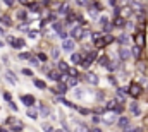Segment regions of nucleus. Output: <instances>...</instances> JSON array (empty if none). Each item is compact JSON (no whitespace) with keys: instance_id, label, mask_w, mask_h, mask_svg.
<instances>
[{"instance_id":"obj_1","label":"nucleus","mask_w":148,"mask_h":132,"mask_svg":"<svg viewBox=\"0 0 148 132\" xmlns=\"http://www.w3.org/2000/svg\"><path fill=\"white\" fill-rule=\"evenodd\" d=\"M88 34H90V31L83 29V26H74L72 31H71V36H72V38H78V40H83V38L88 36Z\"/></svg>"},{"instance_id":"obj_2","label":"nucleus","mask_w":148,"mask_h":132,"mask_svg":"<svg viewBox=\"0 0 148 132\" xmlns=\"http://www.w3.org/2000/svg\"><path fill=\"white\" fill-rule=\"evenodd\" d=\"M129 94H131L133 98H138V96L141 94V86H140L138 82H131V84H129Z\"/></svg>"},{"instance_id":"obj_3","label":"nucleus","mask_w":148,"mask_h":132,"mask_svg":"<svg viewBox=\"0 0 148 132\" xmlns=\"http://www.w3.org/2000/svg\"><path fill=\"white\" fill-rule=\"evenodd\" d=\"M47 77H48L50 81H57V82H62V79H64V76H62L59 70H48Z\"/></svg>"},{"instance_id":"obj_4","label":"nucleus","mask_w":148,"mask_h":132,"mask_svg":"<svg viewBox=\"0 0 148 132\" xmlns=\"http://www.w3.org/2000/svg\"><path fill=\"white\" fill-rule=\"evenodd\" d=\"M21 101H22L26 107H29V108L34 105V98H33L31 94H22V96H21Z\"/></svg>"},{"instance_id":"obj_5","label":"nucleus","mask_w":148,"mask_h":132,"mask_svg":"<svg viewBox=\"0 0 148 132\" xmlns=\"http://www.w3.org/2000/svg\"><path fill=\"white\" fill-rule=\"evenodd\" d=\"M126 93H129L128 89H124V88H119L117 91H116V96H117V100L121 101V103H124L126 101Z\"/></svg>"},{"instance_id":"obj_6","label":"nucleus","mask_w":148,"mask_h":132,"mask_svg":"<svg viewBox=\"0 0 148 132\" xmlns=\"http://www.w3.org/2000/svg\"><path fill=\"white\" fill-rule=\"evenodd\" d=\"M131 55H133V53H131V50H128V48H121V50H119V57H121V60H129Z\"/></svg>"},{"instance_id":"obj_7","label":"nucleus","mask_w":148,"mask_h":132,"mask_svg":"<svg viewBox=\"0 0 148 132\" xmlns=\"http://www.w3.org/2000/svg\"><path fill=\"white\" fill-rule=\"evenodd\" d=\"M84 79H86L90 84H98V76H97V74H93V72H88V74L84 76Z\"/></svg>"},{"instance_id":"obj_8","label":"nucleus","mask_w":148,"mask_h":132,"mask_svg":"<svg viewBox=\"0 0 148 132\" xmlns=\"http://www.w3.org/2000/svg\"><path fill=\"white\" fill-rule=\"evenodd\" d=\"M129 110H131V113L133 115H141V110H140V107H138V103L136 101H133V103H129Z\"/></svg>"},{"instance_id":"obj_9","label":"nucleus","mask_w":148,"mask_h":132,"mask_svg":"<svg viewBox=\"0 0 148 132\" xmlns=\"http://www.w3.org/2000/svg\"><path fill=\"white\" fill-rule=\"evenodd\" d=\"M74 48V41L72 40H66L64 43H62V50H66V52H71Z\"/></svg>"},{"instance_id":"obj_10","label":"nucleus","mask_w":148,"mask_h":132,"mask_svg":"<svg viewBox=\"0 0 148 132\" xmlns=\"http://www.w3.org/2000/svg\"><path fill=\"white\" fill-rule=\"evenodd\" d=\"M117 125L122 127V129H128V127H129V119H128V117H121V119L117 120Z\"/></svg>"},{"instance_id":"obj_11","label":"nucleus","mask_w":148,"mask_h":132,"mask_svg":"<svg viewBox=\"0 0 148 132\" xmlns=\"http://www.w3.org/2000/svg\"><path fill=\"white\" fill-rule=\"evenodd\" d=\"M72 129H74V132H90L83 124H79V122H74L72 124Z\"/></svg>"},{"instance_id":"obj_12","label":"nucleus","mask_w":148,"mask_h":132,"mask_svg":"<svg viewBox=\"0 0 148 132\" xmlns=\"http://www.w3.org/2000/svg\"><path fill=\"white\" fill-rule=\"evenodd\" d=\"M55 93H59V94H66V93H67V84H66V82H59Z\"/></svg>"},{"instance_id":"obj_13","label":"nucleus","mask_w":148,"mask_h":132,"mask_svg":"<svg viewBox=\"0 0 148 132\" xmlns=\"http://www.w3.org/2000/svg\"><path fill=\"white\" fill-rule=\"evenodd\" d=\"M134 41H136V46H143L145 45V36L143 34H134Z\"/></svg>"},{"instance_id":"obj_14","label":"nucleus","mask_w":148,"mask_h":132,"mask_svg":"<svg viewBox=\"0 0 148 132\" xmlns=\"http://www.w3.org/2000/svg\"><path fill=\"white\" fill-rule=\"evenodd\" d=\"M98 64H100L102 67H109L110 60H109V57H107V55H102V57H98Z\"/></svg>"},{"instance_id":"obj_15","label":"nucleus","mask_w":148,"mask_h":132,"mask_svg":"<svg viewBox=\"0 0 148 132\" xmlns=\"http://www.w3.org/2000/svg\"><path fill=\"white\" fill-rule=\"evenodd\" d=\"M57 69H59V72H66V74L69 72L67 64H66V62H62V60H60V62H57Z\"/></svg>"},{"instance_id":"obj_16","label":"nucleus","mask_w":148,"mask_h":132,"mask_svg":"<svg viewBox=\"0 0 148 132\" xmlns=\"http://www.w3.org/2000/svg\"><path fill=\"white\" fill-rule=\"evenodd\" d=\"M71 62H72V64H83V57H81L79 53H72V55H71Z\"/></svg>"},{"instance_id":"obj_17","label":"nucleus","mask_w":148,"mask_h":132,"mask_svg":"<svg viewBox=\"0 0 148 132\" xmlns=\"http://www.w3.org/2000/svg\"><path fill=\"white\" fill-rule=\"evenodd\" d=\"M117 41H119L121 45H129V36H128V34H121V36L117 38Z\"/></svg>"},{"instance_id":"obj_18","label":"nucleus","mask_w":148,"mask_h":132,"mask_svg":"<svg viewBox=\"0 0 148 132\" xmlns=\"http://www.w3.org/2000/svg\"><path fill=\"white\" fill-rule=\"evenodd\" d=\"M103 120H105V124H112L114 120H116V113L112 112V113H107L105 117H103Z\"/></svg>"},{"instance_id":"obj_19","label":"nucleus","mask_w":148,"mask_h":132,"mask_svg":"<svg viewBox=\"0 0 148 132\" xmlns=\"http://www.w3.org/2000/svg\"><path fill=\"white\" fill-rule=\"evenodd\" d=\"M126 22H128V21H126L124 17H117V19L114 21V26H117V27H122V26H124Z\"/></svg>"},{"instance_id":"obj_20","label":"nucleus","mask_w":148,"mask_h":132,"mask_svg":"<svg viewBox=\"0 0 148 132\" xmlns=\"http://www.w3.org/2000/svg\"><path fill=\"white\" fill-rule=\"evenodd\" d=\"M131 53H133V57H136V58H140V55H141V48L134 45V46L131 48Z\"/></svg>"},{"instance_id":"obj_21","label":"nucleus","mask_w":148,"mask_h":132,"mask_svg":"<svg viewBox=\"0 0 148 132\" xmlns=\"http://www.w3.org/2000/svg\"><path fill=\"white\" fill-rule=\"evenodd\" d=\"M107 69H109L110 72H114V70H117V69H119V62H117V60H116V62H110Z\"/></svg>"},{"instance_id":"obj_22","label":"nucleus","mask_w":148,"mask_h":132,"mask_svg":"<svg viewBox=\"0 0 148 132\" xmlns=\"http://www.w3.org/2000/svg\"><path fill=\"white\" fill-rule=\"evenodd\" d=\"M26 113H28V117H29V119H33V120L38 117V113H36V110H34V108H28V112H26Z\"/></svg>"},{"instance_id":"obj_23","label":"nucleus","mask_w":148,"mask_h":132,"mask_svg":"<svg viewBox=\"0 0 148 132\" xmlns=\"http://www.w3.org/2000/svg\"><path fill=\"white\" fill-rule=\"evenodd\" d=\"M71 10H69V7L66 5V3H62L60 7H59V14H69Z\"/></svg>"},{"instance_id":"obj_24","label":"nucleus","mask_w":148,"mask_h":132,"mask_svg":"<svg viewBox=\"0 0 148 132\" xmlns=\"http://www.w3.org/2000/svg\"><path fill=\"white\" fill-rule=\"evenodd\" d=\"M33 82H34V86H36V88H40V89H45V88H47V84H45L43 81H40V79H34Z\"/></svg>"},{"instance_id":"obj_25","label":"nucleus","mask_w":148,"mask_h":132,"mask_svg":"<svg viewBox=\"0 0 148 132\" xmlns=\"http://www.w3.org/2000/svg\"><path fill=\"white\" fill-rule=\"evenodd\" d=\"M17 17H19L21 21H24V22H26V10H24V9H21V10L17 12ZM26 24H28V22H26Z\"/></svg>"},{"instance_id":"obj_26","label":"nucleus","mask_w":148,"mask_h":132,"mask_svg":"<svg viewBox=\"0 0 148 132\" xmlns=\"http://www.w3.org/2000/svg\"><path fill=\"white\" fill-rule=\"evenodd\" d=\"M74 96H76L78 100H83V98H84V93H83V89H74Z\"/></svg>"},{"instance_id":"obj_27","label":"nucleus","mask_w":148,"mask_h":132,"mask_svg":"<svg viewBox=\"0 0 148 132\" xmlns=\"http://www.w3.org/2000/svg\"><path fill=\"white\" fill-rule=\"evenodd\" d=\"M21 131H22V124L21 122H17V124L12 125V132H21Z\"/></svg>"},{"instance_id":"obj_28","label":"nucleus","mask_w":148,"mask_h":132,"mask_svg":"<svg viewBox=\"0 0 148 132\" xmlns=\"http://www.w3.org/2000/svg\"><path fill=\"white\" fill-rule=\"evenodd\" d=\"M47 21L55 24V22H57V14H48V15H47Z\"/></svg>"},{"instance_id":"obj_29","label":"nucleus","mask_w":148,"mask_h":132,"mask_svg":"<svg viewBox=\"0 0 148 132\" xmlns=\"http://www.w3.org/2000/svg\"><path fill=\"white\" fill-rule=\"evenodd\" d=\"M7 81H9L10 84H16V79H14V74H12L10 70H7Z\"/></svg>"},{"instance_id":"obj_30","label":"nucleus","mask_w":148,"mask_h":132,"mask_svg":"<svg viewBox=\"0 0 148 132\" xmlns=\"http://www.w3.org/2000/svg\"><path fill=\"white\" fill-rule=\"evenodd\" d=\"M60 103H62V105H66V107H69V108H76V105H74V103H71V101H67V100H64V98H60Z\"/></svg>"},{"instance_id":"obj_31","label":"nucleus","mask_w":148,"mask_h":132,"mask_svg":"<svg viewBox=\"0 0 148 132\" xmlns=\"http://www.w3.org/2000/svg\"><path fill=\"white\" fill-rule=\"evenodd\" d=\"M98 21H100V24H102L103 27H105V26H109V19H107V15H102Z\"/></svg>"},{"instance_id":"obj_32","label":"nucleus","mask_w":148,"mask_h":132,"mask_svg":"<svg viewBox=\"0 0 148 132\" xmlns=\"http://www.w3.org/2000/svg\"><path fill=\"white\" fill-rule=\"evenodd\" d=\"M22 46H24V40H22V38L16 40V45H14V48H22Z\"/></svg>"},{"instance_id":"obj_33","label":"nucleus","mask_w":148,"mask_h":132,"mask_svg":"<svg viewBox=\"0 0 148 132\" xmlns=\"http://www.w3.org/2000/svg\"><path fill=\"white\" fill-rule=\"evenodd\" d=\"M19 58H21V60H28V58L31 60V53H28V52H24V53H19Z\"/></svg>"},{"instance_id":"obj_34","label":"nucleus","mask_w":148,"mask_h":132,"mask_svg":"<svg viewBox=\"0 0 148 132\" xmlns=\"http://www.w3.org/2000/svg\"><path fill=\"white\" fill-rule=\"evenodd\" d=\"M62 27H64V24H60V22H55V24H53V29H55L57 33H60V31H64Z\"/></svg>"},{"instance_id":"obj_35","label":"nucleus","mask_w":148,"mask_h":132,"mask_svg":"<svg viewBox=\"0 0 148 132\" xmlns=\"http://www.w3.org/2000/svg\"><path fill=\"white\" fill-rule=\"evenodd\" d=\"M112 41H114V36H110V34H107V36L103 38V43H105V45H110Z\"/></svg>"},{"instance_id":"obj_36","label":"nucleus","mask_w":148,"mask_h":132,"mask_svg":"<svg viewBox=\"0 0 148 132\" xmlns=\"http://www.w3.org/2000/svg\"><path fill=\"white\" fill-rule=\"evenodd\" d=\"M67 74L71 76V79H76V77H78V70H76V69H69Z\"/></svg>"},{"instance_id":"obj_37","label":"nucleus","mask_w":148,"mask_h":132,"mask_svg":"<svg viewBox=\"0 0 148 132\" xmlns=\"http://www.w3.org/2000/svg\"><path fill=\"white\" fill-rule=\"evenodd\" d=\"M95 57H97V52H95V50H91V52H90V55L86 57V60H90V62H93V58H95Z\"/></svg>"},{"instance_id":"obj_38","label":"nucleus","mask_w":148,"mask_h":132,"mask_svg":"<svg viewBox=\"0 0 148 132\" xmlns=\"http://www.w3.org/2000/svg\"><path fill=\"white\" fill-rule=\"evenodd\" d=\"M122 110H124V107H122V105H117V107L114 108V113L119 115V113H122Z\"/></svg>"},{"instance_id":"obj_39","label":"nucleus","mask_w":148,"mask_h":132,"mask_svg":"<svg viewBox=\"0 0 148 132\" xmlns=\"http://www.w3.org/2000/svg\"><path fill=\"white\" fill-rule=\"evenodd\" d=\"M40 112H41V115H43V117H47V115L50 113V110H48L47 107H41V108H40Z\"/></svg>"},{"instance_id":"obj_40","label":"nucleus","mask_w":148,"mask_h":132,"mask_svg":"<svg viewBox=\"0 0 148 132\" xmlns=\"http://www.w3.org/2000/svg\"><path fill=\"white\" fill-rule=\"evenodd\" d=\"M43 131H45V132H55L53 129H52V125H50V124H43Z\"/></svg>"},{"instance_id":"obj_41","label":"nucleus","mask_w":148,"mask_h":132,"mask_svg":"<svg viewBox=\"0 0 148 132\" xmlns=\"http://www.w3.org/2000/svg\"><path fill=\"white\" fill-rule=\"evenodd\" d=\"M0 22H2V24H5V26H10V19H9V17H2V19H0Z\"/></svg>"},{"instance_id":"obj_42","label":"nucleus","mask_w":148,"mask_h":132,"mask_svg":"<svg viewBox=\"0 0 148 132\" xmlns=\"http://www.w3.org/2000/svg\"><path fill=\"white\" fill-rule=\"evenodd\" d=\"M114 15H116V17H121V7H119V5L114 9Z\"/></svg>"},{"instance_id":"obj_43","label":"nucleus","mask_w":148,"mask_h":132,"mask_svg":"<svg viewBox=\"0 0 148 132\" xmlns=\"http://www.w3.org/2000/svg\"><path fill=\"white\" fill-rule=\"evenodd\" d=\"M59 38H62V40L66 41V40H67V33H66V31H60V33H59Z\"/></svg>"},{"instance_id":"obj_44","label":"nucleus","mask_w":148,"mask_h":132,"mask_svg":"<svg viewBox=\"0 0 148 132\" xmlns=\"http://www.w3.org/2000/svg\"><path fill=\"white\" fill-rule=\"evenodd\" d=\"M38 60L45 62V60H47V55H45V53H38Z\"/></svg>"},{"instance_id":"obj_45","label":"nucleus","mask_w":148,"mask_h":132,"mask_svg":"<svg viewBox=\"0 0 148 132\" xmlns=\"http://www.w3.org/2000/svg\"><path fill=\"white\" fill-rule=\"evenodd\" d=\"M29 64H31V65H38V58H36V57H31Z\"/></svg>"},{"instance_id":"obj_46","label":"nucleus","mask_w":148,"mask_h":132,"mask_svg":"<svg viewBox=\"0 0 148 132\" xmlns=\"http://www.w3.org/2000/svg\"><path fill=\"white\" fill-rule=\"evenodd\" d=\"M22 74H24V76H33V70H29V69H22Z\"/></svg>"},{"instance_id":"obj_47","label":"nucleus","mask_w":148,"mask_h":132,"mask_svg":"<svg viewBox=\"0 0 148 132\" xmlns=\"http://www.w3.org/2000/svg\"><path fill=\"white\" fill-rule=\"evenodd\" d=\"M124 132H141V129H140V127H138V129H129V127H128V129H124Z\"/></svg>"},{"instance_id":"obj_48","label":"nucleus","mask_w":148,"mask_h":132,"mask_svg":"<svg viewBox=\"0 0 148 132\" xmlns=\"http://www.w3.org/2000/svg\"><path fill=\"white\" fill-rule=\"evenodd\" d=\"M52 57H53V58H59V50H57V48H53V52H52Z\"/></svg>"},{"instance_id":"obj_49","label":"nucleus","mask_w":148,"mask_h":132,"mask_svg":"<svg viewBox=\"0 0 148 132\" xmlns=\"http://www.w3.org/2000/svg\"><path fill=\"white\" fill-rule=\"evenodd\" d=\"M38 36V31H29V38H36Z\"/></svg>"},{"instance_id":"obj_50","label":"nucleus","mask_w":148,"mask_h":132,"mask_svg":"<svg viewBox=\"0 0 148 132\" xmlns=\"http://www.w3.org/2000/svg\"><path fill=\"white\" fill-rule=\"evenodd\" d=\"M78 84V79H69V86H76Z\"/></svg>"},{"instance_id":"obj_51","label":"nucleus","mask_w":148,"mask_h":132,"mask_svg":"<svg viewBox=\"0 0 148 132\" xmlns=\"http://www.w3.org/2000/svg\"><path fill=\"white\" fill-rule=\"evenodd\" d=\"M3 100H7V101L10 103V94H9V93H3Z\"/></svg>"},{"instance_id":"obj_52","label":"nucleus","mask_w":148,"mask_h":132,"mask_svg":"<svg viewBox=\"0 0 148 132\" xmlns=\"http://www.w3.org/2000/svg\"><path fill=\"white\" fill-rule=\"evenodd\" d=\"M91 120H93V122H95V124H98V122H100V120H102V119H100V117H98V115H95V117H93V119H91Z\"/></svg>"},{"instance_id":"obj_53","label":"nucleus","mask_w":148,"mask_h":132,"mask_svg":"<svg viewBox=\"0 0 148 132\" xmlns=\"http://www.w3.org/2000/svg\"><path fill=\"white\" fill-rule=\"evenodd\" d=\"M9 107H10V108H12V110H14V112H16V110H17V105H14V103H12V101H10V103H9Z\"/></svg>"},{"instance_id":"obj_54","label":"nucleus","mask_w":148,"mask_h":132,"mask_svg":"<svg viewBox=\"0 0 148 132\" xmlns=\"http://www.w3.org/2000/svg\"><path fill=\"white\" fill-rule=\"evenodd\" d=\"M79 112H81V113H83V115H88V113H90V110H86V108H81V110H79Z\"/></svg>"},{"instance_id":"obj_55","label":"nucleus","mask_w":148,"mask_h":132,"mask_svg":"<svg viewBox=\"0 0 148 132\" xmlns=\"http://www.w3.org/2000/svg\"><path fill=\"white\" fill-rule=\"evenodd\" d=\"M90 132H102V131H100V129H97V127H95V129H90Z\"/></svg>"},{"instance_id":"obj_56","label":"nucleus","mask_w":148,"mask_h":132,"mask_svg":"<svg viewBox=\"0 0 148 132\" xmlns=\"http://www.w3.org/2000/svg\"><path fill=\"white\" fill-rule=\"evenodd\" d=\"M3 34H5V31H3V29L0 27V36H3Z\"/></svg>"},{"instance_id":"obj_57","label":"nucleus","mask_w":148,"mask_h":132,"mask_svg":"<svg viewBox=\"0 0 148 132\" xmlns=\"http://www.w3.org/2000/svg\"><path fill=\"white\" fill-rule=\"evenodd\" d=\"M2 46H3V41H2V40H0V48H2Z\"/></svg>"},{"instance_id":"obj_58","label":"nucleus","mask_w":148,"mask_h":132,"mask_svg":"<svg viewBox=\"0 0 148 132\" xmlns=\"http://www.w3.org/2000/svg\"><path fill=\"white\" fill-rule=\"evenodd\" d=\"M0 132H7V131H5V129H2V127H0Z\"/></svg>"},{"instance_id":"obj_59","label":"nucleus","mask_w":148,"mask_h":132,"mask_svg":"<svg viewBox=\"0 0 148 132\" xmlns=\"http://www.w3.org/2000/svg\"><path fill=\"white\" fill-rule=\"evenodd\" d=\"M55 132H64V131H60V129H57V131H55Z\"/></svg>"}]
</instances>
